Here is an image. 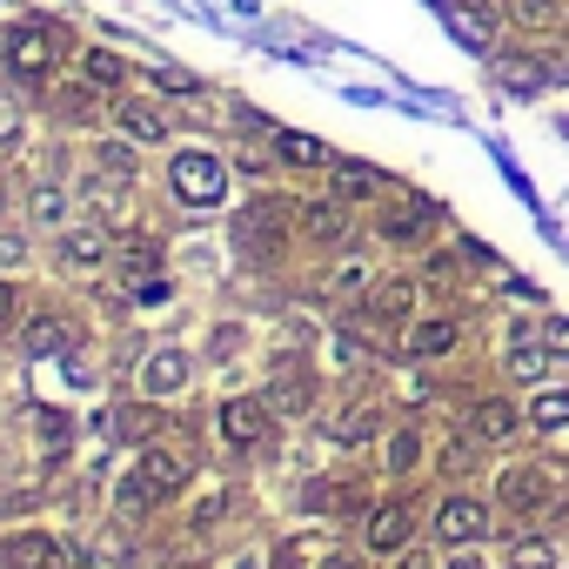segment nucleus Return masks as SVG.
Segmentation results:
<instances>
[{"label":"nucleus","mask_w":569,"mask_h":569,"mask_svg":"<svg viewBox=\"0 0 569 569\" xmlns=\"http://www.w3.org/2000/svg\"><path fill=\"white\" fill-rule=\"evenodd\" d=\"M336 194H342V201L382 194V174H376V168H356V161H336Z\"/></svg>","instance_id":"nucleus-23"},{"label":"nucleus","mask_w":569,"mask_h":569,"mask_svg":"<svg viewBox=\"0 0 569 569\" xmlns=\"http://www.w3.org/2000/svg\"><path fill=\"white\" fill-rule=\"evenodd\" d=\"M516 422H522V416H516V402H502V396H482V402L469 409V436H476V442H502Z\"/></svg>","instance_id":"nucleus-15"},{"label":"nucleus","mask_w":569,"mask_h":569,"mask_svg":"<svg viewBox=\"0 0 569 569\" xmlns=\"http://www.w3.org/2000/svg\"><path fill=\"white\" fill-rule=\"evenodd\" d=\"M21 349H28V356H74V349H81V329H74L68 316H34V322L21 329Z\"/></svg>","instance_id":"nucleus-9"},{"label":"nucleus","mask_w":569,"mask_h":569,"mask_svg":"<svg viewBox=\"0 0 569 569\" xmlns=\"http://www.w3.org/2000/svg\"><path fill=\"white\" fill-rule=\"evenodd\" d=\"M436 536H442L449 549H469V542L489 536V509H482L476 496H449V502L436 509Z\"/></svg>","instance_id":"nucleus-3"},{"label":"nucleus","mask_w":569,"mask_h":569,"mask_svg":"<svg viewBox=\"0 0 569 569\" xmlns=\"http://www.w3.org/2000/svg\"><path fill=\"white\" fill-rule=\"evenodd\" d=\"M54 248H61L54 261H61L68 274H101V268H108V234H101V228H68Z\"/></svg>","instance_id":"nucleus-6"},{"label":"nucleus","mask_w":569,"mask_h":569,"mask_svg":"<svg viewBox=\"0 0 569 569\" xmlns=\"http://www.w3.org/2000/svg\"><path fill=\"white\" fill-rule=\"evenodd\" d=\"M302 234L322 241V248L342 241V234H349V208H342V201H309V208H302Z\"/></svg>","instance_id":"nucleus-18"},{"label":"nucleus","mask_w":569,"mask_h":569,"mask_svg":"<svg viewBox=\"0 0 569 569\" xmlns=\"http://www.w3.org/2000/svg\"><path fill=\"white\" fill-rule=\"evenodd\" d=\"M409 529H416V509H409V502H382V509H369V522H362V536H369V549H376V556L402 549V542H409Z\"/></svg>","instance_id":"nucleus-10"},{"label":"nucleus","mask_w":569,"mask_h":569,"mask_svg":"<svg viewBox=\"0 0 569 569\" xmlns=\"http://www.w3.org/2000/svg\"><path fill=\"white\" fill-rule=\"evenodd\" d=\"M309 396H316L309 369H302L296 356H281V362H274V376H268V409H281V416H302V409H309Z\"/></svg>","instance_id":"nucleus-5"},{"label":"nucleus","mask_w":569,"mask_h":569,"mask_svg":"<svg viewBox=\"0 0 569 569\" xmlns=\"http://www.w3.org/2000/svg\"><path fill=\"white\" fill-rule=\"evenodd\" d=\"M241 248H254V254H274L281 248V234H289V214H281V201H254L248 214H241Z\"/></svg>","instance_id":"nucleus-8"},{"label":"nucleus","mask_w":569,"mask_h":569,"mask_svg":"<svg viewBox=\"0 0 569 569\" xmlns=\"http://www.w3.org/2000/svg\"><path fill=\"white\" fill-rule=\"evenodd\" d=\"M322 569H356V562L349 556H322Z\"/></svg>","instance_id":"nucleus-42"},{"label":"nucleus","mask_w":569,"mask_h":569,"mask_svg":"<svg viewBox=\"0 0 569 569\" xmlns=\"http://www.w3.org/2000/svg\"><path fill=\"white\" fill-rule=\"evenodd\" d=\"M114 121H121V134L141 141V148H148V141H168V121H161V108H148V101H121Z\"/></svg>","instance_id":"nucleus-17"},{"label":"nucleus","mask_w":569,"mask_h":569,"mask_svg":"<svg viewBox=\"0 0 569 569\" xmlns=\"http://www.w3.org/2000/svg\"><path fill=\"white\" fill-rule=\"evenodd\" d=\"M134 476H141V482H148V489L168 502V496H174V489L194 476V462H188L181 449H141V456H134Z\"/></svg>","instance_id":"nucleus-4"},{"label":"nucleus","mask_w":569,"mask_h":569,"mask_svg":"<svg viewBox=\"0 0 569 569\" xmlns=\"http://www.w3.org/2000/svg\"><path fill=\"white\" fill-rule=\"evenodd\" d=\"M101 168H108L114 181H128V174H134V154H128V148H101Z\"/></svg>","instance_id":"nucleus-39"},{"label":"nucleus","mask_w":569,"mask_h":569,"mask_svg":"<svg viewBox=\"0 0 569 569\" xmlns=\"http://www.w3.org/2000/svg\"><path fill=\"white\" fill-rule=\"evenodd\" d=\"M416 309V289H409V281H382V289H369V316L376 322H402Z\"/></svg>","instance_id":"nucleus-21"},{"label":"nucleus","mask_w":569,"mask_h":569,"mask_svg":"<svg viewBox=\"0 0 569 569\" xmlns=\"http://www.w3.org/2000/svg\"><path fill=\"white\" fill-rule=\"evenodd\" d=\"M456 336H462V329H456L449 316H436V322H416V329L402 336V349H409V362H436V356L456 349Z\"/></svg>","instance_id":"nucleus-14"},{"label":"nucleus","mask_w":569,"mask_h":569,"mask_svg":"<svg viewBox=\"0 0 569 569\" xmlns=\"http://www.w3.org/2000/svg\"><path fill=\"white\" fill-rule=\"evenodd\" d=\"M329 289H336V296H362V289H369V268H362V261H342V268L329 274Z\"/></svg>","instance_id":"nucleus-33"},{"label":"nucleus","mask_w":569,"mask_h":569,"mask_svg":"<svg viewBox=\"0 0 569 569\" xmlns=\"http://www.w3.org/2000/svg\"><path fill=\"white\" fill-rule=\"evenodd\" d=\"M509 509H536L542 496H549V476L536 469V462H516V469H502V489H496Z\"/></svg>","instance_id":"nucleus-16"},{"label":"nucleus","mask_w":569,"mask_h":569,"mask_svg":"<svg viewBox=\"0 0 569 569\" xmlns=\"http://www.w3.org/2000/svg\"><path fill=\"white\" fill-rule=\"evenodd\" d=\"M436 228V201H396L382 208V241H422Z\"/></svg>","instance_id":"nucleus-13"},{"label":"nucleus","mask_w":569,"mask_h":569,"mask_svg":"<svg viewBox=\"0 0 569 569\" xmlns=\"http://www.w3.org/2000/svg\"><path fill=\"white\" fill-rule=\"evenodd\" d=\"M496 74H502V88H516V94H536V88H542V68H536V61H522V54H502V61H496Z\"/></svg>","instance_id":"nucleus-25"},{"label":"nucleus","mask_w":569,"mask_h":569,"mask_svg":"<svg viewBox=\"0 0 569 569\" xmlns=\"http://www.w3.org/2000/svg\"><path fill=\"white\" fill-rule=\"evenodd\" d=\"M309 509H356V489H342V482H316V489H309Z\"/></svg>","instance_id":"nucleus-34"},{"label":"nucleus","mask_w":569,"mask_h":569,"mask_svg":"<svg viewBox=\"0 0 569 569\" xmlns=\"http://www.w3.org/2000/svg\"><path fill=\"white\" fill-rule=\"evenodd\" d=\"M168 188H174L181 208H221V201H228V168H221L214 154L188 148V154L168 161Z\"/></svg>","instance_id":"nucleus-1"},{"label":"nucleus","mask_w":569,"mask_h":569,"mask_svg":"<svg viewBox=\"0 0 569 569\" xmlns=\"http://www.w3.org/2000/svg\"><path fill=\"white\" fill-rule=\"evenodd\" d=\"M522 422L542 429V436H549V429H569V389H536L529 409H522Z\"/></svg>","instance_id":"nucleus-19"},{"label":"nucleus","mask_w":569,"mask_h":569,"mask_svg":"<svg viewBox=\"0 0 569 569\" xmlns=\"http://www.w3.org/2000/svg\"><path fill=\"white\" fill-rule=\"evenodd\" d=\"M516 21H522L529 34H542V28L562 21V0H516Z\"/></svg>","instance_id":"nucleus-27"},{"label":"nucleus","mask_w":569,"mask_h":569,"mask_svg":"<svg viewBox=\"0 0 569 569\" xmlns=\"http://www.w3.org/2000/svg\"><path fill=\"white\" fill-rule=\"evenodd\" d=\"M21 128H28V121H21V101H14V94H0V154L21 148Z\"/></svg>","instance_id":"nucleus-29"},{"label":"nucleus","mask_w":569,"mask_h":569,"mask_svg":"<svg viewBox=\"0 0 569 569\" xmlns=\"http://www.w3.org/2000/svg\"><path fill=\"white\" fill-rule=\"evenodd\" d=\"M0 61H8L14 81H48L54 74V34L48 28H14L0 41Z\"/></svg>","instance_id":"nucleus-2"},{"label":"nucleus","mask_w":569,"mask_h":569,"mask_svg":"<svg viewBox=\"0 0 569 569\" xmlns=\"http://www.w3.org/2000/svg\"><path fill=\"white\" fill-rule=\"evenodd\" d=\"M449 8V28L469 41V48H489V34H496V14H482V8H462V0H442Z\"/></svg>","instance_id":"nucleus-22"},{"label":"nucleus","mask_w":569,"mask_h":569,"mask_svg":"<svg viewBox=\"0 0 569 569\" xmlns=\"http://www.w3.org/2000/svg\"><path fill=\"white\" fill-rule=\"evenodd\" d=\"M274 154H281V161H302V168H336V154H329L316 134H296V128L274 134Z\"/></svg>","instance_id":"nucleus-20"},{"label":"nucleus","mask_w":569,"mask_h":569,"mask_svg":"<svg viewBox=\"0 0 569 569\" xmlns=\"http://www.w3.org/2000/svg\"><path fill=\"white\" fill-rule=\"evenodd\" d=\"M0 562L8 569H68V549L54 536H8L0 542Z\"/></svg>","instance_id":"nucleus-11"},{"label":"nucleus","mask_w":569,"mask_h":569,"mask_svg":"<svg viewBox=\"0 0 569 569\" xmlns=\"http://www.w3.org/2000/svg\"><path fill=\"white\" fill-rule=\"evenodd\" d=\"M402 569H429V562H422V556H409V562H402Z\"/></svg>","instance_id":"nucleus-43"},{"label":"nucleus","mask_w":569,"mask_h":569,"mask_svg":"<svg viewBox=\"0 0 569 569\" xmlns=\"http://www.w3.org/2000/svg\"><path fill=\"white\" fill-rule=\"evenodd\" d=\"M221 436H228L234 449H254V442H268V402H254V396H234V402H221Z\"/></svg>","instance_id":"nucleus-7"},{"label":"nucleus","mask_w":569,"mask_h":569,"mask_svg":"<svg viewBox=\"0 0 569 569\" xmlns=\"http://www.w3.org/2000/svg\"><path fill=\"white\" fill-rule=\"evenodd\" d=\"M329 436H336V442H369V436H376V409L349 402L342 416H329Z\"/></svg>","instance_id":"nucleus-24"},{"label":"nucleus","mask_w":569,"mask_h":569,"mask_svg":"<svg viewBox=\"0 0 569 569\" xmlns=\"http://www.w3.org/2000/svg\"><path fill=\"white\" fill-rule=\"evenodd\" d=\"M188 376H194V362H188L181 349H154V356L141 362V389H148V396H181Z\"/></svg>","instance_id":"nucleus-12"},{"label":"nucleus","mask_w":569,"mask_h":569,"mask_svg":"<svg viewBox=\"0 0 569 569\" xmlns=\"http://www.w3.org/2000/svg\"><path fill=\"white\" fill-rule=\"evenodd\" d=\"M542 369H549V349H516L509 356V376L516 382H542Z\"/></svg>","instance_id":"nucleus-31"},{"label":"nucleus","mask_w":569,"mask_h":569,"mask_svg":"<svg viewBox=\"0 0 569 569\" xmlns=\"http://www.w3.org/2000/svg\"><path fill=\"white\" fill-rule=\"evenodd\" d=\"M442 569H489V562H482V556H476V542H469V549H456V556H449Z\"/></svg>","instance_id":"nucleus-41"},{"label":"nucleus","mask_w":569,"mask_h":569,"mask_svg":"<svg viewBox=\"0 0 569 569\" xmlns=\"http://www.w3.org/2000/svg\"><path fill=\"white\" fill-rule=\"evenodd\" d=\"M154 268H161V254H154L148 241H134V248H121V274H128V281H141V274H154Z\"/></svg>","instance_id":"nucleus-30"},{"label":"nucleus","mask_w":569,"mask_h":569,"mask_svg":"<svg viewBox=\"0 0 569 569\" xmlns=\"http://www.w3.org/2000/svg\"><path fill=\"white\" fill-rule=\"evenodd\" d=\"M382 456H389V469H396V476H409V469L422 462V436H416V429H396Z\"/></svg>","instance_id":"nucleus-26"},{"label":"nucleus","mask_w":569,"mask_h":569,"mask_svg":"<svg viewBox=\"0 0 569 569\" xmlns=\"http://www.w3.org/2000/svg\"><path fill=\"white\" fill-rule=\"evenodd\" d=\"M41 442H48V449H54V456H61V449H68V442H74V422H68V416H61V409H41Z\"/></svg>","instance_id":"nucleus-32"},{"label":"nucleus","mask_w":569,"mask_h":569,"mask_svg":"<svg viewBox=\"0 0 569 569\" xmlns=\"http://www.w3.org/2000/svg\"><path fill=\"white\" fill-rule=\"evenodd\" d=\"M542 349H549V356H569V322H562V316L542 322Z\"/></svg>","instance_id":"nucleus-38"},{"label":"nucleus","mask_w":569,"mask_h":569,"mask_svg":"<svg viewBox=\"0 0 569 569\" xmlns=\"http://www.w3.org/2000/svg\"><path fill=\"white\" fill-rule=\"evenodd\" d=\"M509 569H556V549H549V542H522Z\"/></svg>","instance_id":"nucleus-36"},{"label":"nucleus","mask_w":569,"mask_h":569,"mask_svg":"<svg viewBox=\"0 0 569 569\" xmlns=\"http://www.w3.org/2000/svg\"><path fill=\"white\" fill-rule=\"evenodd\" d=\"M68 214V194L61 188H34V221H61Z\"/></svg>","instance_id":"nucleus-35"},{"label":"nucleus","mask_w":569,"mask_h":569,"mask_svg":"<svg viewBox=\"0 0 569 569\" xmlns=\"http://www.w3.org/2000/svg\"><path fill=\"white\" fill-rule=\"evenodd\" d=\"M21 329V296H14V281H0V336Z\"/></svg>","instance_id":"nucleus-37"},{"label":"nucleus","mask_w":569,"mask_h":569,"mask_svg":"<svg viewBox=\"0 0 569 569\" xmlns=\"http://www.w3.org/2000/svg\"><path fill=\"white\" fill-rule=\"evenodd\" d=\"M0 261L21 268V261H28V241H21V234H0Z\"/></svg>","instance_id":"nucleus-40"},{"label":"nucleus","mask_w":569,"mask_h":569,"mask_svg":"<svg viewBox=\"0 0 569 569\" xmlns=\"http://www.w3.org/2000/svg\"><path fill=\"white\" fill-rule=\"evenodd\" d=\"M81 68H88V81H101V88H114V81L128 74V68H121V54H108V48H88V61H81Z\"/></svg>","instance_id":"nucleus-28"}]
</instances>
